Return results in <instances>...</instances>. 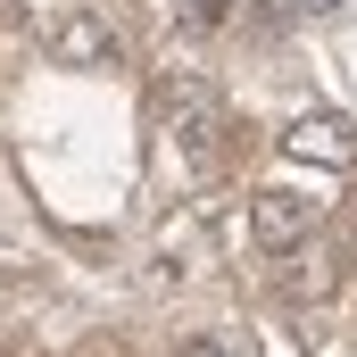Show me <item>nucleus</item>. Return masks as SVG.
Wrapping results in <instances>:
<instances>
[{
    "mask_svg": "<svg viewBox=\"0 0 357 357\" xmlns=\"http://www.w3.org/2000/svg\"><path fill=\"white\" fill-rule=\"evenodd\" d=\"M175 17H183V25H191V33H208V25H216V17H225V0H183Z\"/></svg>",
    "mask_w": 357,
    "mask_h": 357,
    "instance_id": "nucleus-5",
    "label": "nucleus"
},
{
    "mask_svg": "<svg viewBox=\"0 0 357 357\" xmlns=\"http://www.w3.org/2000/svg\"><path fill=\"white\" fill-rule=\"evenodd\" d=\"M158 125L167 133H216V91L199 75H167L158 84Z\"/></svg>",
    "mask_w": 357,
    "mask_h": 357,
    "instance_id": "nucleus-4",
    "label": "nucleus"
},
{
    "mask_svg": "<svg viewBox=\"0 0 357 357\" xmlns=\"http://www.w3.org/2000/svg\"><path fill=\"white\" fill-rule=\"evenodd\" d=\"M299 8H307V17H333V8H341V0H299Z\"/></svg>",
    "mask_w": 357,
    "mask_h": 357,
    "instance_id": "nucleus-7",
    "label": "nucleus"
},
{
    "mask_svg": "<svg viewBox=\"0 0 357 357\" xmlns=\"http://www.w3.org/2000/svg\"><path fill=\"white\" fill-rule=\"evenodd\" d=\"M183 357H241V349H233V341H191Z\"/></svg>",
    "mask_w": 357,
    "mask_h": 357,
    "instance_id": "nucleus-6",
    "label": "nucleus"
},
{
    "mask_svg": "<svg viewBox=\"0 0 357 357\" xmlns=\"http://www.w3.org/2000/svg\"><path fill=\"white\" fill-rule=\"evenodd\" d=\"M282 158H291V167L349 175V167H357V125L341 116V108H307V116H291V125H282Z\"/></svg>",
    "mask_w": 357,
    "mask_h": 357,
    "instance_id": "nucleus-1",
    "label": "nucleus"
},
{
    "mask_svg": "<svg viewBox=\"0 0 357 357\" xmlns=\"http://www.w3.org/2000/svg\"><path fill=\"white\" fill-rule=\"evenodd\" d=\"M316 216H324V199H307V191H291V183L250 191V241H258V250H299V241L316 233Z\"/></svg>",
    "mask_w": 357,
    "mask_h": 357,
    "instance_id": "nucleus-2",
    "label": "nucleus"
},
{
    "mask_svg": "<svg viewBox=\"0 0 357 357\" xmlns=\"http://www.w3.org/2000/svg\"><path fill=\"white\" fill-rule=\"evenodd\" d=\"M42 42H50V67H108L116 59V33L91 8H50L42 17Z\"/></svg>",
    "mask_w": 357,
    "mask_h": 357,
    "instance_id": "nucleus-3",
    "label": "nucleus"
}]
</instances>
